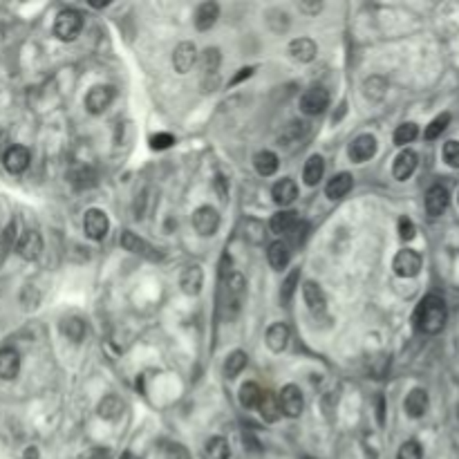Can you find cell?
<instances>
[{"label": "cell", "instance_id": "obj_34", "mask_svg": "<svg viewBox=\"0 0 459 459\" xmlns=\"http://www.w3.org/2000/svg\"><path fill=\"white\" fill-rule=\"evenodd\" d=\"M246 361H249V356H246V352L242 350H235L228 354V359L224 363V377L226 379H235L237 374H240L244 368H246Z\"/></svg>", "mask_w": 459, "mask_h": 459}, {"label": "cell", "instance_id": "obj_4", "mask_svg": "<svg viewBox=\"0 0 459 459\" xmlns=\"http://www.w3.org/2000/svg\"><path fill=\"white\" fill-rule=\"evenodd\" d=\"M278 403H280V410H283V414L292 416V419L301 416L303 408H305V399H303L301 388L294 386V384L285 386L283 390H280V395H278Z\"/></svg>", "mask_w": 459, "mask_h": 459}, {"label": "cell", "instance_id": "obj_20", "mask_svg": "<svg viewBox=\"0 0 459 459\" xmlns=\"http://www.w3.org/2000/svg\"><path fill=\"white\" fill-rule=\"evenodd\" d=\"M271 198H274V202L278 204V207H289V204L298 198V186H296L294 180L285 177V180H280V182L274 184V189H271Z\"/></svg>", "mask_w": 459, "mask_h": 459}, {"label": "cell", "instance_id": "obj_13", "mask_svg": "<svg viewBox=\"0 0 459 459\" xmlns=\"http://www.w3.org/2000/svg\"><path fill=\"white\" fill-rule=\"evenodd\" d=\"M180 287L186 296H198L204 287V271L200 265H189L180 276Z\"/></svg>", "mask_w": 459, "mask_h": 459}, {"label": "cell", "instance_id": "obj_28", "mask_svg": "<svg viewBox=\"0 0 459 459\" xmlns=\"http://www.w3.org/2000/svg\"><path fill=\"white\" fill-rule=\"evenodd\" d=\"M253 166H256L258 175H262V177H271V175H274V173L278 171L280 161H278V155H276V152H271V150H260V152H256V157H253Z\"/></svg>", "mask_w": 459, "mask_h": 459}, {"label": "cell", "instance_id": "obj_41", "mask_svg": "<svg viewBox=\"0 0 459 459\" xmlns=\"http://www.w3.org/2000/svg\"><path fill=\"white\" fill-rule=\"evenodd\" d=\"M298 278H301V271H298V269H294L292 274H289V276L285 278L283 289H280V301H283L285 305L292 303L294 294H296V285H298Z\"/></svg>", "mask_w": 459, "mask_h": 459}, {"label": "cell", "instance_id": "obj_19", "mask_svg": "<svg viewBox=\"0 0 459 459\" xmlns=\"http://www.w3.org/2000/svg\"><path fill=\"white\" fill-rule=\"evenodd\" d=\"M21 372V356L12 347H5V350H0V379L5 381H12L19 377Z\"/></svg>", "mask_w": 459, "mask_h": 459}, {"label": "cell", "instance_id": "obj_18", "mask_svg": "<svg viewBox=\"0 0 459 459\" xmlns=\"http://www.w3.org/2000/svg\"><path fill=\"white\" fill-rule=\"evenodd\" d=\"M446 207H448V191L441 184L430 186L428 193H426V211H428V215L439 217L446 211Z\"/></svg>", "mask_w": 459, "mask_h": 459}, {"label": "cell", "instance_id": "obj_3", "mask_svg": "<svg viewBox=\"0 0 459 459\" xmlns=\"http://www.w3.org/2000/svg\"><path fill=\"white\" fill-rule=\"evenodd\" d=\"M83 30V16L74 10H65L56 16L54 23V34L61 40H74Z\"/></svg>", "mask_w": 459, "mask_h": 459}, {"label": "cell", "instance_id": "obj_52", "mask_svg": "<svg viewBox=\"0 0 459 459\" xmlns=\"http://www.w3.org/2000/svg\"><path fill=\"white\" fill-rule=\"evenodd\" d=\"M25 459H38V450L34 446H30L27 450H25Z\"/></svg>", "mask_w": 459, "mask_h": 459}, {"label": "cell", "instance_id": "obj_46", "mask_svg": "<svg viewBox=\"0 0 459 459\" xmlns=\"http://www.w3.org/2000/svg\"><path fill=\"white\" fill-rule=\"evenodd\" d=\"M307 233H309V224L307 222H298L292 228V231H289V235H292V242L296 246H301L305 240H307Z\"/></svg>", "mask_w": 459, "mask_h": 459}, {"label": "cell", "instance_id": "obj_31", "mask_svg": "<svg viewBox=\"0 0 459 459\" xmlns=\"http://www.w3.org/2000/svg\"><path fill=\"white\" fill-rule=\"evenodd\" d=\"M123 410H126V405L117 395H108L101 399V403H99V416H104L108 421L119 419V416L123 414Z\"/></svg>", "mask_w": 459, "mask_h": 459}, {"label": "cell", "instance_id": "obj_36", "mask_svg": "<svg viewBox=\"0 0 459 459\" xmlns=\"http://www.w3.org/2000/svg\"><path fill=\"white\" fill-rule=\"evenodd\" d=\"M242 231H244V240L251 244H260L265 240V224H262L260 220H253V217L244 220Z\"/></svg>", "mask_w": 459, "mask_h": 459}, {"label": "cell", "instance_id": "obj_53", "mask_svg": "<svg viewBox=\"0 0 459 459\" xmlns=\"http://www.w3.org/2000/svg\"><path fill=\"white\" fill-rule=\"evenodd\" d=\"M119 459H132V455H130V453H123V455L119 457Z\"/></svg>", "mask_w": 459, "mask_h": 459}, {"label": "cell", "instance_id": "obj_42", "mask_svg": "<svg viewBox=\"0 0 459 459\" xmlns=\"http://www.w3.org/2000/svg\"><path fill=\"white\" fill-rule=\"evenodd\" d=\"M386 95V81L381 76H372V79L365 81V97L368 99H381Z\"/></svg>", "mask_w": 459, "mask_h": 459}, {"label": "cell", "instance_id": "obj_17", "mask_svg": "<svg viewBox=\"0 0 459 459\" xmlns=\"http://www.w3.org/2000/svg\"><path fill=\"white\" fill-rule=\"evenodd\" d=\"M289 56L298 63H311L314 58H316V43L305 36L294 38L292 43H289Z\"/></svg>", "mask_w": 459, "mask_h": 459}, {"label": "cell", "instance_id": "obj_38", "mask_svg": "<svg viewBox=\"0 0 459 459\" xmlns=\"http://www.w3.org/2000/svg\"><path fill=\"white\" fill-rule=\"evenodd\" d=\"M416 134H419V128H416V123H412V121L401 123L395 130V143H397V146H405V143H412L416 139Z\"/></svg>", "mask_w": 459, "mask_h": 459}, {"label": "cell", "instance_id": "obj_5", "mask_svg": "<svg viewBox=\"0 0 459 459\" xmlns=\"http://www.w3.org/2000/svg\"><path fill=\"white\" fill-rule=\"evenodd\" d=\"M329 108V92L325 88H309L301 97V110L307 117H318Z\"/></svg>", "mask_w": 459, "mask_h": 459}, {"label": "cell", "instance_id": "obj_39", "mask_svg": "<svg viewBox=\"0 0 459 459\" xmlns=\"http://www.w3.org/2000/svg\"><path fill=\"white\" fill-rule=\"evenodd\" d=\"M448 123H450V115H448V113H444V115L435 117V119H432V121L426 126V132H423V137H426L428 141L437 139L439 134L448 128Z\"/></svg>", "mask_w": 459, "mask_h": 459}, {"label": "cell", "instance_id": "obj_43", "mask_svg": "<svg viewBox=\"0 0 459 459\" xmlns=\"http://www.w3.org/2000/svg\"><path fill=\"white\" fill-rule=\"evenodd\" d=\"M397 459H423V448H421V444H419V441H414V439L405 441V444L399 448Z\"/></svg>", "mask_w": 459, "mask_h": 459}, {"label": "cell", "instance_id": "obj_45", "mask_svg": "<svg viewBox=\"0 0 459 459\" xmlns=\"http://www.w3.org/2000/svg\"><path fill=\"white\" fill-rule=\"evenodd\" d=\"M173 143H175V137L171 132H159L150 139V148L152 150H166V148H171Z\"/></svg>", "mask_w": 459, "mask_h": 459}, {"label": "cell", "instance_id": "obj_49", "mask_svg": "<svg viewBox=\"0 0 459 459\" xmlns=\"http://www.w3.org/2000/svg\"><path fill=\"white\" fill-rule=\"evenodd\" d=\"M166 459H191V455L182 444H171L166 448Z\"/></svg>", "mask_w": 459, "mask_h": 459}, {"label": "cell", "instance_id": "obj_10", "mask_svg": "<svg viewBox=\"0 0 459 459\" xmlns=\"http://www.w3.org/2000/svg\"><path fill=\"white\" fill-rule=\"evenodd\" d=\"M16 251H19V256L25 260H36L40 256V251H43V237H40L38 231H32L30 228V231H25L19 237Z\"/></svg>", "mask_w": 459, "mask_h": 459}, {"label": "cell", "instance_id": "obj_51", "mask_svg": "<svg viewBox=\"0 0 459 459\" xmlns=\"http://www.w3.org/2000/svg\"><path fill=\"white\" fill-rule=\"evenodd\" d=\"M298 10L303 12V14H318L320 10H322V3H301L298 5Z\"/></svg>", "mask_w": 459, "mask_h": 459}, {"label": "cell", "instance_id": "obj_21", "mask_svg": "<svg viewBox=\"0 0 459 459\" xmlns=\"http://www.w3.org/2000/svg\"><path fill=\"white\" fill-rule=\"evenodd\" d=\"M403 408H405V412L412 416V419H419V416L426 414V410H428V395H426V390H421V388L410 390V395L405 397Z\"/></svg>", "mask_w": 459, "mask_h": 459}, {"label": "cell", "instance_id": "obj_6", "mask_svg": "<svg viewBox=\"0 0 459 459\" xmlns=\"http://www.w3.org/2000/svg\"><path fill=\"white\" fill-rule=\"evenodd\" d=\"M108 228H110V222H108V215L104 213L101 209H90L86 211V215H83V231L90 237V240H104L108 235Z\"/></svg>", "mask_w": 459, "mask_h": 459}, {"label": "cell", "instance_id": "obj_14", "mask_svg": "<svg viewBox=\"0 0 459 459\" xmlns=\"http://www.w3.org/2000/svg\"><path fill=\"white\" fill-rule=\"evenodd\" d=\"M416 164H419V157H416L414 150H401L395 159V166H392V175L395 180L403 182L408 180L414 171H416Z\"/></svg>", "mask_w": 459, "mask_h": 459}, {"label": "cell", "instance_id": "obj_33", "mask_svg": "<svg viewBox=\"0 0 459 459\" xmlns=\"http://www.w3.org/2000/svg\"><path fill=\"white\" fill-rule=\"evenodd\" d=\"M220 63H222V54H220L217 47H207L202 52V58H200V65H202V72L204 76H217V70H220Z\"/></svg>", "mask_w": 459, "mask_h": 459}, {"label": "cell", "instance_id": "obj_27", "mask_svg": "<svg viewBox=\"0 0 459 459\" xmlns=\"http://www.w3.org/2000/svg\"><path fill=\"white\" fill-rule=\"evenodd\" d=\"M289 258H292V251H289L287 242L278 240V242H271V244H269L267 260H269V265L274 267V269L283 271V269L289 265Z\"/></svg>", "mask_w": 459, "mask_h": 459}, {"label": "cell", "instance_id": "obj_8", "mask_svg": "<svg viewBox=\"0 0 459 459\" xmlns=\"http://www.w3.org/2000/svg\"><path fill=\"white\" fill-rule=\"evenodd\" d=\"M115 99V90L110 86H95L86 95V110L90 115H104Z\"/></svg>", "mask_w": 459, "mask_h": 459}, {"label": "cell", "instance_id": "obj_44", "mask_svg": "<svg viewBox=\"0 0 459 459\" xmlns=\"http://www.w3.org/2000/svg\"><path fill=\"white\" fill-rule=\"evenodd\" d=\"M441 155H444V161L448 166L459 168V141H446Z\"/></svg>", "mask_w": 459, "mask_h": 459}, {"label": "cell", "instance_id": "obj_30", "mask_svg": "<svg viewBox=\"0 0 459 459\" xmlns=\"http://www.w3.org/2000/svg\"><path fill=\"white\" fill-rule=\"evenodd\" d=\"M322 173H325V161H322L320 155H311L307 161H305L303 180L307 186H316L322 180Z\"/></svg>", "mask_w": 459, "mask_h": 459}, {"label": "cell", "instance_id": "obj_16", "mask_svg": "<svg viewBox=\"0 0 459 459\" xmlns=\"http://www.w3.org/2000/svg\"><path fill=\"white\" fill-rule=\"evenodd\" d=\"M30 159H32L30 157V150L25 148V146H12L3 155V164H5V168L10 173L19 175V173H23L25 168L30 166Z\"/></svg>", "mask_w": 459, "mask_h": 459}, {"label": "cell", "instance_id": "obj_50", "mask_svg": "<svg viewBox=\"0 0 459 459\" xmlns=\"http://www.w3.org/2000/svg\"><path fill=\"white\" fill-rule=\"evenodd\" d=\"M256 72V67H242V70H237V74L233 76L231 81H228V86H237L240 81H244V79H249V76Z\"/></svg>", "mask_w": 459, "mask_h": 459}, {"label": "cell", "instance_id": "obj_23", "mask_svg": "<svg viewBox=\"0 0 459 459\" xmlns=\"http://www.w3.org/2000/svg\"><path fill=\"white\" fill-rule=\"evenodd\" d=\"M303 298L307 303V307L314 311V314H322L325 311V305H327V298H325V292L320 289V285L316 283H305L303 285Z\"/></svg>", "mask_w": 459, "mask_h": 459}, {"label": "cell", "instance_id": "obj_9", "mask_svg": "<svg viewBox=\"0 0 459 459\" xmlns=\"http://www.w3.org/2000/svg\"><path fill=\"white\" fill-rule=\"evenodd\" d=\"M193 228L200 235H215L220 228V215L213 207H200L193 213Z\"/></svg>", "mask_w": 459, "mask_h": 459}, {"label": "cell", "instance_id": "obj_2", "mask_svg": "<svg viewBox=\"0 0 459 459\" xmlns=\"http://www.w3.org/2000/svg\"><path fill=\"white\" fill-rule=\"evenodd\" d=\"M244 294H246V283H244L242 274H228L224 278V296H226L224 305H226L228 316H235V314L240 311Z\"/></svg>", "mask_w": 459, "mask_h": 459}, {"label": "cell", "instance_id": "obj_22", "mask_svg": "<svg viewBox=\"0 0 459 459\" xmlns=\"http://www.w3.org/2000/svg\"><path fill=\"white\" fill-rule=\"evenodd\" d=\"M220 19V5L217 3H202L195 12V27L200 32L211 30Z\"/></svg>", "mask_w": 459, "mask_h": 459}, {"label": "cell", "instance_id": "obj_12", "mask_svg": "<svg viewBox=\"0 0 459 459\" xmlns=\"http://www.w3.org/2000/svg\"><path fill=\"white\" fill-rule=\"evenodd\" d=\"M195 61H198V49H195L193 43L184 40V43H180V45L175 47V54H173V67H175V72H180V74L191 72V67L195 65Z\"/></svg>", "mask_w": 459, "mask_h": 459}, {"label": "cell", "instance_id": "obj_11", "mask_svg": "<svg viewBox=\"0 0 459 459\" xmlns=\"http://www.w3.org/2000/svg\"><path fill=\"white\" fill-rule=\"evenodd\" d=\"M374 152H377V139H374L372 134H359V137L352 141L347 155H350L354 164H363V161L374 157Z\"/></svg>", "mask_w": 459, "mask_h": 459}, {"label": "cell", "instance_id": "obj_15", "mask_svg": "<svg viewBox=\"0 0 459 459\" xmlns=\"http://www.w3.org/2000/svg\"><path fill=\"white\" fill-rule=\"evenodd\" d=\"M121 246L126 251L137 253V256H143V258H150V260L159 258V253H155V249H152L146 240H141V237L137 233H132V231H123L121 233Z\"/></svg>", "mask_w": 459, "mask_h": 459}, {"label": "cell", "instance_id": "obj_37", "mask_svg": "<svg viewBox=\"0 0 459 459\" xmlns=\"http://www.w3.org/2000/svg\"><path fill=\"white\" fill-rule=\"evenodd\" d=\"M260 397H262V390H260L258 384H244L240 388V403H242V408H246V410L258 408Z\"/></svg>", "mask_w": 459, "mask_h": 459}, {"label": "cell", "instance_id": "obj_1", "mask_svg": "<svg viewBox=\"0 0 459 459\" xmlns=\"http://www.w3.org/2000/svg\"><path fill=\"white\" fill-rule=\"evenodd\" d=\"M446 318H448V309H446L444 298L430 294L419 303V307L414 311V327L423 331V334H439L446 325Z\"/></svg>", "mask_w": 459, "mask_h": 459}, {"label": "cell", "instance_id": "obj_32", "mask_svg": "<svg viewBox=\"0 0 459 459\" xmlns=\"http://www.w3.org/2000/svg\"><path fill=\"white\" fill-rule=\"evenodd\" d=\"M204 459H231V446L224 437H211L204 444Z\"/></svg>", "mask_w": 459, "mask_h": 459}, {"label": "cell", "instance_id": "obj_29", "mask_svg": "<svg viewBox=\"0 0 459 459\" xmlns=\"http://www.w3.org/2000/svg\"><path fill=\"white\" fill-rule=\"evenodd\" d=\"M287 341H289V327L285 322H274L267 329V345L271 352H283L287 347Z\"/></svg>", "mask_w": 459, "mask_h": 459}, {"label": "cell", "instance_id": "obj_7", "mask_svg": "<svg viewBox=\"0 0 459 459\" xmlns=\"http://www.w3.org/2000/svg\"><path fill=\"white\" fill-rule=\"evenodd\" d=\"M392 269L399 278H414L421 271V256L412 249H401L392 260Z\"/></svg>", "mask_w": 459, "mask_h": 459}, {"label": "cell", "instance_id": "obj_47", "mask_svg": "<svg viewBox=\"0 0 459 459\" xmlns=\"http://www.w3.org/2000/svg\"><path fill=\"white\" fill-rule=\"evenodd\" d=\"M414 233H416V228H414V224L410 222V220L408 217L399 220V237H401V240H412Z\"/></svg>", "mask_w": 459, "mask_h": 459}, {"label": "cell", "instance_id": "obj_25", "mask_svg": "<svg viewBox=\"0 0 459 459\" xmlns=\"http://www.w3.org/2000/svg\"><path fill=\"white\" fill-rule=\"evenodd\" d=\"M298 224V213H294V211H278L276 215H271V231L278 233V235H289V231Z\"/></svg>", "mask_w": 459, "mask_h": 459}, {"label": "cell", "instance_id": "obj_35", "mask_svg": "<svg viewBox=\"0 0 459 459\" xmlns=\"http://www.w3.org/2000/svg\"><path fill=\"white\" fill-rule=\"evenodd\" d=\"M70 182L74 189H90V186L97 184V173L90 166H81L70 173Z\"/></svg>", "mask_w": 459, "mask_h": 459}, {"label": "cell", "instance_id": "obj_26", "mask_svg": "<svg viewBox=\"0 0 459 459\" xmlns=\"http://www.w3.org/2000/svg\"><path fill=\"white\" fill-rule=\"evenodd\" d=\"M258 410H260L262 419L269 421V423H276L280 416H283V410H280V403H278V397L274 392H262Z\"/></svg>", "mask_w": 459, "mask_h": 459}, {"label": "cell", "instance_id": "obj_48", "mask_svg": "<svg viewBox=\"0 0 459 459\" xmlns=\"http://www.w3.org/2000/svg\"><path fill=\"white\" fill-rule=\"evenodd\" d=\"M213 186H215L217 198L222 200V202H226V200H228V180H226V177H224V175H215Z\"/></svg>", "mask_w": 459, "mask_h": 459}, {"label": "cell", "instance_id": "obj_40", "mask_svg": "<svg viewBox=\"0 0 459 459\" xmlns=\"http://www.w3.org/2000/svg\"><path fill=\"white\" fill-rule=\"evenodd\" d=\"M63 331L70 341L79 343V341H83V336H86V322H83L81 318H67L65 325H63Z\"/></svg>", "mask_w": 459, "mask_h": 459}, {"label": "cell", "instance_id": "obj_24", "mask_svg": "<svg viewBox=\"0 0 459 459\" xmlns=\"http://www.w3.org/2000/svg\"><path fill=\"white\" fill-rule=\"evenodd\" d=\"M352 186H354V180H352L350 173H338V175H334L327 182L325 193H327L329 200H341V198H345V195L352 191Z\"/></svg>", "mask_w": 459, "mask_h": 459}]
</instances>
